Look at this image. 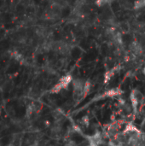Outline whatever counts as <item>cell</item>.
<instances>
[{
  "label": "cell",
  "instance_id": "obj_1",
  "mask_svg": "<svg viewBox=\"0 0 145 146\" xmlns=\"http://www.w3.org/2000/svg\"><path fill=\"white\" fill-rule=\"evenodd\" d=\"M72 81H73V77L70 74H67V75L63 76L62 78H61L59 82L51 89L50 92L51 93H58V92H60L62 89L67 88Z\"/></svg>",
  "mask_w": 145,
  "mask_h": 146
},
{
  "label": "cell",
  "instance_id": "obj_2",
  "mask_svg": "<svg viewBox=\"0 0 145 146\" xmlns=\"http://www.w3.org/2000/svg\"><path fill=\"white\" fill-rule=\"evenodd\" d=\"M88 139H89L88 140L90 142V145L98 146L103 143V137L100 132H96L92 136L88 137Z\"/></svg>",
  "mask_w": 145,
  "mask_h": 146
},
{
  "label": "cell",
  "instance_id": "obj_3",
  "mask_svg": "<svg viewBox=\"0 0 145 146\" xmlns=\"http://www.w3.org/2000/svg\"><path fill=\"white\" fill-rule=\"evenodd\" d=\"M85 82L83 80L81 79H75L73 80L72 83H73V91L75 92L78 93H83V89H84V86H85Z\"/></svg>",
  "mask_w": 145,
  "mask_h": 146
},
{
  "label": "cell",
  "instance_id": "obj_4",
  "mask_svg": "<svg viewBox=\"0 0 145 146\" xmlns=\"http://www.w3.org/2000/svg\"><path fill=\"white\" fill-rule=\"evenodd\" d=\"M138 92L137 90H133L131 94H130V100L132 103V105L134 109V110H137L138 108Z\"/></svg>",
  "mask_w": 145,
  "mask_h": 146
},
{
  "label": "cell",
  "instance_id": "obj_5",
  "mask_svg": "<svg viewBox=\"0 0 145 146\" xmlns=\"http://www.w3.org/2000/svg\"><path fill=\"white\" fill-rule=\"evenodd\" d=\"M122 93H123V92L121 89H119V88H113V89H110V90L107 91L104 93V97H106V98H115V97L120 96Z\"/></svg>",
  "mask_w": 145,
  "mask_h": 146
},
{
  "label": "cell",
  "instance_id": "obj_6",
  "mask_svg": "<svg viewBox=\"0 0 145 146\" xmlns=\"http://www.w3.org/2000/svg\"><path fill=\"white\" fill-rule=\"evenodd\" d=\"M127 133H141L140 131L136 127V126H134L133 124H127L123 131V134H127Z\"/></svg>",
  "mask_w": 145,
  "mask_h": 146
},
{
  "label": "cell",
  "instance_id": "obj_7",
  "mask_svg": "<svg viewBox=\"0 0 145 146\" xmlns=\"http://www.w3.org/2000/svg\"><path fill=\"white\" fill-rule=\"evenodd\" d=\"M120 68H121L120 67H115L113 69L108 71V72L105 74V75H104V83H105V84H108V83L110 81V80L112 79V77L114 76L115 71H116V70H117V71L120 70Z\"/></svg>",
  "mask_w": 145,
  "mask_h": 146
},
{
  "label": "cell",
  "instance_id": "obj_8",
  "mask_svg": "<svg viewBox=\"0 0 145 146\" xmlns=\"http://www.w3.org/2000/svg\"><path fill=\"white\" fill-rule=\"evenodd\" d=\"M91 83L90 80H85V86H84V89H83V95L84 96H86L90 91H91Z\"/></svg>",
  "mask_w": 145,
  "mask_h": 146
},
{
  "label": "cell",
  "instance_id": "obj_9",
  "mask_svg": "<svg viewBox=\"0 0 145 146\" xmlns=\"http://www.w3.org/2000/svg\"><path fill=\"white\" fill-rule=\"evenodd\" d=\"M132 50L136 54H139V53L142 52V48H141V46L139 45V44L137 43V42H133V43L132 44Z\"/></svg>",
  "mask_w": 145,
  "mask_h": 146
},
{
  "label": "cell",
  "instance_id": "obj_10",
  "mask_svg": "<svg viewBox=\"0 0 145 146\" xmlns=\"http://www.w3.org/2000/svg\"><path fill=\"white\" fill-rule=\"evenodd\" d=\"M144 0H138L135 2V4H134V8L136 9H142L143 7H144Z\"/></svg>",
  "mask_w": 145,
  "mask_h": 146
},
{
  "label": "cell",
  "instance_id": "obj_11",
  "mask_svg": "<svg viewBox=\"0 0 145 146\" xmlns=\"http://www.w3.org/2000/svg\"><path fill=\"white\" fill-rule=\"evenodd\" d=\"M112 1H114V0H97V1H96V4H97V6L101 7V6H103V5H105V4H107V3H111Z\"/></svg>",
  "mask_w": 145,
  "mask_h": 146
},
{
  "label": "cell",
  "instance_id": "obj_12",
  "mask_svg": "<svg viewBox=\"0 0 145 146\" xmlns=\"http://www.w3.org/2000/svg\"><path fill=\"white\" fill-rule=\"evenodd\" d=\"M81 124L83 126L86 127H89V125H90V119H89V117L88 116H84L81 119Z\"/></svg>",
  "mask_w": 145,
  "mask_h": 146
},
{
  "label": "cell",
  "instance_id": "obj_13",
  "mask_svg": "<svg viewBox=\"0 0 145 146\" xmlns=\"http://www.w3.org/2000/svg\"><path fill=\"white\" fill-rule=\"evenodd\" d=\"M34 111H35V107H34V105H33V104H30V105L27 107V109H26V115H31Z\"/></svg>",
  "mask_w": 145,
  "mask_h": 146
},
{
  "label": "cell",
  "instance_id": "obj_14",
  "mask_svg": "<svg viewBox=\"0 0 145 146\" xmlns=\"http://www.w3.org/2000/svg\"><path fill=\"white\" fill-rule=\"evenodd\" d=\"M115 41L118 43V44H122V37H121V33H116L115 35Z\"/></svg>",
  "mask_w": 145,
  "mask_h": 146
},
{
  "label": "cell",
  "instance_id": "obj_15",
  "mask_svg": "<svg viewBox=\"0 0 145 146\" xmlns=\"http://www.w3.org/2000/svg\"><path fill=\"white\" fill-rule=\"evenodd\" d=\"M66 146H75V143L73 141H69L68 144H66Z\"/></svg>",
  "mask_w": 145,
  "mask_h": 146
},
{
  "label": "cell",
  "instance_id": "obj_16",
  "mask_svg": "<svg viewBox=\"0 0 145 146\" xmlns=\"http://www.w3.org/2000/svg\"><path fill=\"white\" fill-rule=\"evenodd\" d=\"M30 146H38V143H34V144L31 145Z\"/></svg>",
  "mask_w": 145,
  "mask_h": 146
},
{
  "label": "cell",
  "instance_id": "obj_17",
  "mask_svg": "<svg viewBox=\"0 0 145 146\" xmlns=\"http://www.w3.org/2000/svg\"><path fill=\"white\" fill-rule=\"evenodd\" d=\"M143 74H145V67L144 68H143Z\"/></svg>",
  "mask_w": 145,
  "mask_h": 146
},
{
  "label": "cell",
  "instance_id": "obj_18",
  "mask_svg": "<svg viewBox=\"0 0 145 146\" xmlns=\"http://www.w3.org/2000/svg\"><path fill=\"white\" fill-rule=\"evenodd\" d=\"M87 146H97V145H89Z\"/></svg>",
  "mask_w": 145,
  "mask_h": 146
},
{
  "label": "cell",
  "instance_id": "obj_19",
  "mask_svg": "<svg viewBox=\"0 0 145 146\" xmlns=\"http://www.w3.org/2000/svg\"><path fill=\"white\" fill-rule=\"evenodd\" d=\"M144 5H145V0H144Z\"/></svg>",
  "mask_w": 145,
  "mask_h": 146
},
{
  "label": "cell",
  "instance_id": "obj_20",
  "mask_svg": "<svg viewBox=\"0 0 145 146\" xmlns=\"http://www.w3.org/2000/svg\"><path fill=\"white\" fill-rule=\"evenodd\" d=\"M0 15H1V11H0Z\"/></svg>",
  "mask_w": 145,
  "mask_h": 146
}]
</instances>
